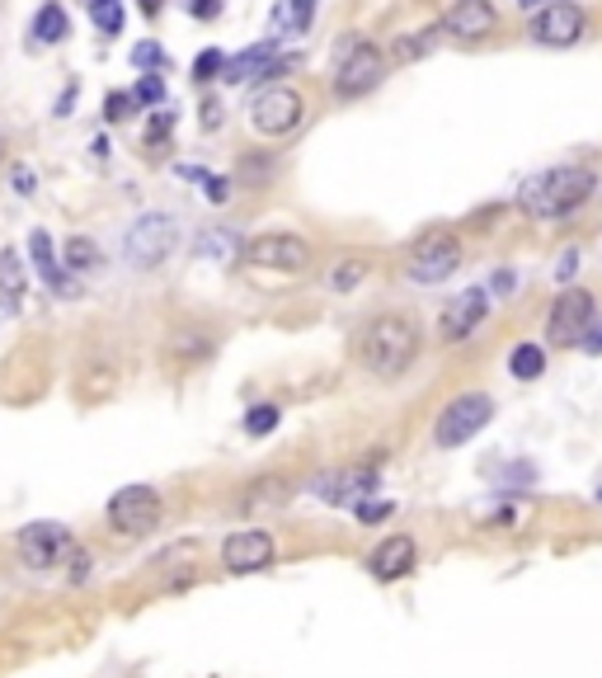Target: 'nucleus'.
Here are the masks:
<instances>
[{"instance_id": "1", "label": "nucleus", "mask_w": 602, "mask_h": 678, "mask_svg": "<svg viewBox=\"0 0 602 678\" xmlns=\"http://www.w3.org/2000/svg\"><path fill=\"white\" fill-rule=\"evenodd\" d=\"M593 189H598L593 166H551L518 189V208H523L532 222H555V217H570L574 208H584Z\"/></svg>"}, {"instance_id": "2", "label": "nucleus", "mask_w": 602, "mask_h": 678, "mask_svg": "<svg viewBox=\"0 0 602 678\" xmlns=\"http://www.w3.org/2000/svg\"><path fill=\"white\" fill-rule=\"evenodd\" d=\"M358 358L363 368L377 372V377H400L410 372V363L419 358V326L410 316H377L358 330Z\"/></svg>"}, {"instance_id": "3", "label": "nucleus", "mask_w": 602, "mask_h": 678, "mask_svg": "<svg viewBox=\"0 0 602 678\" xmlns=\"http://www.w3.org/2000/svg\"><path fill=\"white\" fill-rule=\"evenodd\" d=\"M179 246V222L170 212H142L123 236V255L132 269H160Z\"/></svg>"}, {"instance_id": "4", "label": "nucleus", "mask_w": 602, "mask_h": 678, "mask_svg": "<svg viewBox=\"0 0 602 678\" xmlns=\"http://www.w3.org/2000/svg\"><path fill=\"white\" fill-rule=\"evenodd\" d=\"M593 326H598V297L589 288H565L555 297L551 316H546V335H551V345H560V349L589 345Z\"/></svg>"}, {"instance_id": "5", "label": "nucleus", "mask_w": 602, "mask_h": 678, "mask_svg": "<svg viewBox=\"0 0 602 678\" xmlns=\"http://www.w3.org/2000/svg\"><path fill=\"white\" fill-rule=\"evenodd\" d=\"M494 420V401L490 396H480V391H466V396H456V401L438 415V425H433V443L438 448H461V443H471V438L480 433Z\"/></svg>"}, {"instance_id": "6", "label": "nucleus", "mask_w": 602, "mask_h": 678, "mask_svg": "<svg viewBox=\"0 0 602 678\" xmlns=\"http://www.w3.org/2000/svg\"><path fill=\"white\" fill-rule=\"evenodd\" d=\"M301 118H307V104H301V94L288 90V86H264V90L250 94V123H254V132L283 137V132H292L301 123Z\"/></svg>"}, {"instance_id": "7", "label": "nucleus", "mask_w": 602, "mask_h": 678, "mask_svg": "<svg viewBox=\"0 0 602 678\" xmlns=\"http://www.w3.org/2000/svg\"><path fill=\"white\" fill-rule=\"evenodd\" d=\"M19 561H24L29 570H52V566H71L76 561V542L71 532L62 524H29L24 532H19Z\"/></svg>"}, {"instance_id": "8", "label": "nucleus", "mask_w": 602, "mask_h": 678, "mask_svg": "<svg viewBox=\"0 0 602 678\" xmlns=\"http://www.w3.org/2000/svg\"><path fill=\"white\" fill-rule=\"evenodd\" d=\"M381 71H387V57H381L372 43H363V38H353V43L344 48V57H339L334 67V90L339 99H358L381 86Z\"/></svg>"}, {"instance_id": "9", "label": "nucleus", "mask_w": 602, "mask_h": 678, "mask_svg": "<svg viewBox=\"0 0 602 678\" xmlns=\"http://www.w3.org/2000/svg\"><path fill=\"white\" fill-rule=\"evenodd\" d=\"M456 269H461V241L452 231H429L424 241L410 250V265H405L414 283H443Z\"/></svg>"}, {"instance_id": "10", "label": "nucleus", "mask_w": 602, "mask_h": 678, "mask_svg": "<svg viewBox=\"0 0 602 678\" xmlns=\"http://www.w3.org/2000/svg\"><path fill=\"white\" fill-rule=\"evenodd\" d=\"M109 524L123 537H142L160 524V495L151 486H123L109 500Z\"/></svg>"}, {"instance_id": "11", "label": "nucleus", "mask_w": 602, "mask_h": 678, "mask_svg": "<svg viewBox=\"0 0 602 678\" xmlns=\"http://www.w3.org/2000/svg\"><path fill=\"white\" fill-rule=\"evenodd\" d=\"M245 265L254 269H278V273H297L311 265V246L301 236H288V231H273V236H254V241L240 250Z\"/></svg>"}, {"instance_id": "12", "label": "nucleus", "mask_w": 602, "mask_h": 678, "mask_svg": "<svg viewBox=\"0 0 602 678\" xmlns=\"http://www.w3.org/2000/svg\"><path fill=\"white\" fill-rule=\"evenodd\" d=\"M377 467H339V471H325L311 481V495L325 505H363L368 495L377 490Z\"/></svg>"}, {"instance_id": "13", "label": "nucleus", "mask_w": 602, "mask_h": 678, "mask_svg": "<svg viewBox=\"0 0 602 678\" xmlns=\"http://www.w3.org/2000/svg\"><path fill=\"white\" fill-rule=\"evenodd\" d=\"M532 38L541 48H574L579 38H584V10H579L574 0H555V6L536 10Z\"/></svg>"}, {"instance_id": "14", "label": "nucleus", "mask_w": 602, "mask_h": 678, "mask_svg": "<svg viewBox=\"0 0 602 678\" xmlns=\"http://www.w3.org/2000/svg\"><path fill=\"white\" fill-rule=\"evenodd\" d=\"M222 561L231 575H254V570H264L273 561V537L264 528H240L227 537V547H222Z\"/></svg>"}, {"instance_id": "15", "label": "nucleus", "mask_w": 602, "mask_h": 678, "mask_svg": "<svg viewBox=\"0 0 602 678\" xmlns=\"http://www.w3.org/2000/svg\"><path fill=\"white\" fill-rule=\"evenodd\" d=\"M490 311V292L485 288H466L461 297H452V302L443 307V321H438V330H443L448 345H461V339H471V330L485 321Z\"/></svg>"}, {"instance_id": "16", "label": "nucleus", "mask_w": 602, "mask_h": 678, "mask_svg": "<svg viewBox=\"0 0 602 678\" xmlns=\"http://www.w3.org/2000/svg\"><path fill=\"white\" fill-rule=\"evenodd\" d=\"M494 24H499V14L490 0H456L443 14V33H452V38H485Z\"/></svg>"}, {"instance_id": "17", "label": "nucleus", "mask_w": 602, "mask_h": 678, "mask_svg": "<svg viewBox=\"0 0 602 678\" xmlns=\"http://www.w3.org/2000/svg\"><path fill=\"white\" fill-rule=\"evenodd\" d=\"M414 537H405V532H395V537H387L372 556H368V566H372V575L377 580H400V575H410L414 570Z\"/></svg>"}, {"instance_id": "18", "label": "nucleus", "mask_w": 602, "mask_h": 678, "mask_svg": "<svg viewBox=\"0 0 602 678\" xmlns=\"http://www.w3.org/2000/svg\"><path fill=\"white\" fill-rule=\"evenodd\" d=\"M283 62H273V38H264V43H254L245 52H235L227 57V71H222V81L227 86H245L250 76H264V71H278Z\"/></svg>"}, {"instance_id": "19", "label": "nucleus", "mask_w": 602, "mask_h": 678, "mask_svg": "<svg viewBox=\"0 0 602 678\" xmlns=\"http://www.w3.org/2000/svg\"><path fill=\"white\" fill-rule=\"evenodd\" d=\"M29 259H33L38 278H43L52 292H71V269L52 255V236H48V231H33V236H29Z\"/></svg>"}, {"instance_id": "20", "label": "nucleus", "mask_w": 602, "mask_h": 678, "mask_svg": "<svg viewBox=\"0 0 602 678\" xmlns=\"http://www.w3.org/2000/svg\"><path fill=\"white\" fill-rule=\"evenodd\" d=\"M288 481L283 476H264V481H250L245 495H240V509L245 514H269V509H283L288 505Z\"/></svg>"}, {"instance_id": "21", "label": "nucleus", "mask_w": 602, "mask_h": 678, "mask_svg": "<svg viewBox=\"0 0 602 678\" xmlns=\"http://www.w3.org/2000/svg\"><path fill=\"white\" fill-rule=\"evenodd\" d=\"M509 372L518 377V382H532V377L546 372V349L532 345V339H528V345H518V349L509 353Z\"/></svg>"}, {"instance_id": "22", "label": "nucleus", "mask_w": 602, "mask_h": 678, "mask_svg": "<svg viewBox=\"0 0 602 678\" xmlns=\"http://www.w3.org/2000/svg\"><path fill=\"white\" fill-rule=\"evenodd\" d=\"M62 265L71 273H94L99 265H104V255H99V246L90 241V236H71L67 241V255H62Z\"/></svg>"}, {"instance_id": "23", "label": "nucleus", "mask_w": 602, "mask_h": 678, "mask_svg": "<svg viewBox=\"0 0 602 678\" xmlns=\"http://www.w3.org/2000/svg\"><path fill=\"white\" fill-rule=\"evenodd\" d=\"M33 38H38V43H62V38H67V10L62 6H43V10H38Z\"/></svg>"}, {"instance_id": "24", "label": "nucleus", "mask_w": 602, "mask_h": 678, "mask_svg": "<svg viewBox=\"0 0 602 678\" xmlns=\"http://www.w3.org/2000/svg\"><path fill=\"white\" fill-rule=\"evenodd\" d=\"M90 19L99 33H118L123 29V0H90Z\"/></svg>"}, {"instance_id": "25", "label": "nucleus", "mask_w": 602, "mask_h": 678, "mask_svg": "<svg viewBox=\"0 0 602 678\" xmlns=\"http://www.w3.org/2000/svg\"><path fill=\"white\" fill-rule=\"evenodd\" d=\"M438 33H443V24H438V29H424V33L400 38V43H395V62H414V57H424V52L438 43Z\"/></svg>"}, {"instance_id": "26", "label": "nucleus", "mask_w": 602, "mask_h": 678, "mask_svg": "<svg viewBox=\"0 0 602 678\" xmlns=\"http://www.w3.org/2000/svg\"><path fill=\"white\" fill-rule=\"evenodd\" d=\"M363 278H368V265H363V259H344V265H334V269H330L325 283H330L334 292H349V288L363 283Z\"/></svg>"}, {"instance_id": "27", "label": "nucleus", "mask_w": 602, "mask_h": 678, "mask_svg": "<svg viewBox=\"0 0 602 678\" xmlns=\"http://www.w3.org/2000/svg\"><path fill=\"white\" fill-rule=\"evenodd\" d=\"M235 250H240V241H235L231 231H203V236H198V255H212V259H222V265Z\"/></svg>"}, {"instance_id": "28", "label": "nucleus", "mask_w": 602, "mask_h": 678, "mask_svg": "<svg viewBox=\"0 0 602 678\" xmlns=\"http://www.w3.org/2000/svg\"><path fill=\"white\" fill-rule=\"evenodd\" d=\"M222 71H227V57L208 48V52H198V62H193V76L198 81H222Z\"/></svg>"}, {"instance_id": "29", "label": "nucleus", "mask_w": 602, "mask_h": 678, "mask_svg": "<svg viewBox=\"0 0 602 678\" xmlns=\"http://www.w3.org/2000/svg\"><path fill=\"white\" fill-rule=\"evenodd\" d=\"M278 429V406H254L250 415H245V433H273Z\"/></svg>"}, {"instance_id": "30", "label": "nucleus", "mask_w": 602, "mask_h": 678, "mask_svg": "<svg viewBox=\"0 0 602 678\" xmlns=\"http://www.w3.org/2000/svg\"><path fill=\"white\" fill-rule=\"evenodd\" d=\"M0 283H6V302H14L19 297V259L10 250L0 255Z\"/></svg>"}, {"instance_id": "31", "label": "nucleus", "mask_w": 602, "mask_h": 678, "mask_svg": "<svg viewBox=\"0 0 602 678\" xmlns=\"http://www.w3.org/2000/svg\"><path fill=\"white\" fill-rule=\"evenodd\" d=\"M113 391V372H90V382H80V401H99Z\"/></svg>"}, {"instance_id": "32", "label": "nucleus", "mask_w": 602, "mask_h": 678, "mask_svg": "<svg viewBox=\"0 0 602 678\" xmlns=\"http://www.w3.org/2000/svg\"><path fill=\"white\" fill-rule=\"evenodd\" d=\"M132 99H137V94H123V90H113V94L104 99V118H109V123H123V118L132 113Z\"/></svg>"}, {"instance_id": "33", "label": "nucleus", "mask_w": 602, "mask_h": 678, "mask_svg": "<svg viewBox=\"0 0 602 678\" xmlns=\"http://www.w3.org/2000/svg\"><path fill=\"white\" fill-rule=\"evenodd\" d=\"M132 94L142 99V104H160V99H165V81H160V76H142Z\"/></svg>"}, {"instance_id": "34", "label": "nucleus", "mask_w": 602, "mask_h": 678, "mask_svg": "<svg viewBox=\"0 0 602 678\" xmlns=\"http://www.w3.org/2000/svg\"><path fill=\"white\" fill-rule=\"evenodd\" d=\"M387 514H391L387 500H363V505H358V518H363V524H381Z\"/></svg>"}, {"instance_id": "35", "label": "nucleus", "mask_w": 602, "mask_h": 678, "mask_svg": "<svg viewBox=\"0 0 602 678\" xmlns=\"http://www.w3.org/2000/svg\"><path fill=\"white\" fill-rule=\"evenodd\" d=\"M574 273H579V250H565V255H560V265H555V278H560V283H570Z\"/></svg>"}, {"instance_id": "36", "label": "nucleus", "mask_w": 602, "mask_h": 678, "mask_svg": "<svg viewBox=\"0 0 602 678\" xmlns=\"http://www.w3.org/2000/svg\"><path fill=\"white\" fill-rule=\"evenodd\" d=\"M203 189H208L212 203H227V198H231V185H227V179H217V175H208V179H203Z\"/></svg>"}, {"instance_id": "37", "label": "nucleus", "mask_w": 602, "mask_h": 678, "mask_svg": "<svg viewBox=\"0 0 602 678\" xmlns=\"http://www.w3.org/2000/svg\"><path fill=\"white\" fill-rule=\"evenodd\" d=\"M132 62H137V67H160V48H155V43H142V48L132 52Z\"/></svg>"}, {"instance_id": "38", "label": "nucleus", "mask_w": 602, "mask_h": 678, "mask_svg": "<svg viewBox=\"0 0 602 678\" xmlns=\"http://www.w3.org/2000/svg\"><path fill=\"white\" fill-rule=\"evenodd\" d=\"M165 132H170V113H155V123L147 128V147L151 142H165Z\"/></svg>"}, {"instance_id": "39", "label": "nucleus", "mask_w": 602, "mask_h": 678, "mask_svg": "<svg viewBox=\"0 0 602 678\" xmlns=\"http://www.w3.org/2000/svg\"><path fill=\"white\" fill-rule=\"evenodd\" d=\"M217 123H222V104L208 99V104H203V128H217Z\"/></svg>"}, {"instance_id": "40", "label": "nucleus", "mask_w": 602, "mask_h": 678, "mask_svg": "<svg viewBox=\"0 0 602 678\" xmlns=\"http://www.w3.org/2000/svg\"><path fill=\"white\" fill-rule=\"evenodd\" d=\"M198 19H217V10H222V6H217V0H193V6H189Z\"/></svg>"}, {"instance_id": "41", "label": "nucleus", "mask_w": 602, "mask_h": 678, "mask_svg": "<svg viewBox=\"0 0 602 678\" xmlns=\"http://www.w3.org/2000/svg\"><path fill=\"white\" fill-rule=\"evenodd\" d=\"M14 189L19 193H33V175L29 170H14Z\"/></svg>"}, {"instance_id": "42", "label": "nucleus", "mask_w": 602, "mask_h": 678, "mask_svg": "<svg viewBox=\"0 0 602 678\" xmlns=\"http://www.w3.org/2000/svg\"><path fill=\"white\" fill-rule=\"evenodd\" d=\"M518 10H528V14H536V10H546V0H518Z\"/></svg>"}, {"instance_id": "43", "label": "nucleus", "mask_w": 602, "mask_h": 678, "mask_svg": "<svg viewBox=\"0 0 602 678\" xmlns=\"http://www.w3.org/2000/svg\"><path fill=\"white\" fill-rule=\"evenodd\" d=\"M589 353H602V330H593V339H589Z\"/></svg>"}, {"instance_id": "44", "label": "nucleus", "mask_w": 602, "mask_h": 678, "mask_svg": "<svg viewBox=\"0 0 602 678\" xmlns=\"http://www.w3.org/2000/svg\"><path fill=\"white\" fill-rule=\"evenodd\" d=\"M142 10H147V14H155V10H160V0H142Z\"/></svg>"}, {"instance_id": "45", "label": "nucleus", "mask_w": 602, "mask_h": 678, "mask_svg": "<svg viewBox=\"0 0 602 678\" xmlns=\"http://www.w3.org/2000/svg\"><path fill=\"white\" fill-rule=\"evenodd\" d=\"M598 500H602V490H598Z\"/></svg>"}]
</instances>
